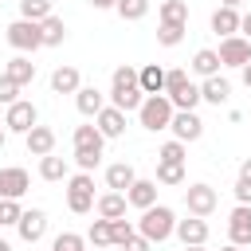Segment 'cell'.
I'll use <instances>...</instances> for the list:
<instances>
[{
	"instance_id": "cell-8",
	"label": "cell",
	"mask_w": 251,
	"mask_h": 251,
	"mask_svg": "<svg viewBox=\"0 0 251 251\" xmlns=\"http://www.w3.org/2000/svg\"><path fill=\"white\" fill-rule=\"evenodd\" d=\"M169 129H173V137H176V141H184V145L204 137V122H200V114H196V110H173Z\"/></svg>"
},
{
	"instance_id": "cell-46",
	"label": "cell",
	"mask_w": 251,
	"mask_h": 251,
	"mask_svg": "<svg viewBox=\"0 0 251 251\" xmlns=\"http://www.w3.org/2000/svg\"><path fill=\"white\" fill-rule=\"evenodd\" d=\"M90 4H94V8H114L118 0H90Z\"/></svg>"
},
{
	"instance_id": "cell-43",
	"label": "cell",
	"mask_w": 251,
	"mask_h": 251,
	"mask_svg": "<svg viewBox=\"0 0 251 251\" xmlns=\"http://www.w3.org/2000/svg\"><path fill=\"white\" fill-rule=\"evenodd\" d=\"M239 35H247V39H251V12H243V16H239Z\"/></svg>"
},
{
	"instance_id": "cell-20",
	"label": "cell",
	"mask_w": 251,
	"mask_h": 251,
	"mask_svg": "<svg viewBox=\"0 0 251 251\" xmlns=\"http://www.w3.org/2000/svg\"><path fill=\"white\" fill-rule=\"evenodd\" d=\"M75 106H78L82 118H94V114L106 106V94H102L98 86H78V90H75Z\"/></svg>"
},
{
	"instance_id": "cell-7",
	"label": "cell",
	"mask_w": 251,
	"mask_h": 251,
	"mask_svg": "<svg viewBox=\"0 0 251 251\" xmlns=\"http://www.w3.org/2000/svg\"><path fill=\"white\" fill-rule=\"evenodd\" d=\"M8 43H12L16 51H39V47H43L39 24H35V20H12V24H8Z\"/></svg>"
},
{
	"instance_id": "cell-32",
	"label": "cell",
	"mask_w": 251,
	"mask_h": 251,
	"mask_svg": "<svg viewBox=\"0 0 251 251\" xmlns=\"http://www.w3.org/2000/svg\"><path fill=\"white\" fill-rule=\"evenodd\" d=\"M86 239H90V247H114V239H110V220H90V231H86Z\"/></svg>"
},
{
	"instance_id": "cell-27",
	"label": "cell",
	"mask_w": 251,
	"mask_h": 251,
	"mask_svg": "<svg viewBox=\"0 0 251 251\" xmlns=\"http://www.w3.org/2000/svg\"><path fill=\"white\" fill-rule=\"evenodd\" d=\"M4 75L16 82V86H27L31 78H35V63L27 59V55H16V59H8V67H4Z\"/></svg>"
},
{
	"instance_id": "cell-11",
	"label": "cell",
	"mask_w": 251,
	"mask_h": 251,
	"mask_svg": "<svg viewBox=\"0 0 251 251\" xmlns=\"http://www.w3.org/2000/svg\"><path fill=\"white\" fill-rule=\"evenodd\" d=\"M27 188H31L27 169H20V165H4V169H0V196H8V200H24Z\"/></svg>"
},
{
	"instance_id": "cell-31",
	"label": "cell",
	"mask_w": 251,
	"mask_h": 251,
	"mask_svg": "<svg viewBox=\"0 0 251 251\" xmlns=\"http://www.w3.org/2000/svg\"><path fill=\"white\" fill-rule=\"evenodd\" d=\"M157 16H161V24H188V4L184 0H165L157 8Z\"/></svg>"
},
{
	"instance_id": "cell-15",
	"label": "cell",
	"mask_w": 251,
	"mask_h": 251,
	"mask_svg": "<svg viewBox=\"0 0 251 251\" xmlns=\"http://www.w3.org/2000/svg\"><path fill=\"white\" fill-rule=\"evenodd\" d=\"M24 145H27V153H31V157H47V153H55V129L35 122V126L24 133Z\"/></svg>"
},
{
	"instance_id": "cell-6",
	"label": "cell",
	"mask_w": 251,
	"mask_h": 251,
	"mask_svg": "<svg viewBox=\"0 0 251 251\" xmlns=\"http://www.w3.org/2000/svg\"><path fill=\"white\" fill-rule=\"evenodd\" d=\"M216 204H220V196H216L212 184H188V188H184V208H188V216L208 220V216L216 212Z\"/></svg>"
},
{
	"instance_id": "cell-30",
	"label": "cell",
	"mask_w": 251,
	"mask_h": 251,
	"mask_svg": "<svg viewBox=\"0 0 251 251\" xmlns=\"http://www.w3.org/2000/svg\"><path fill=\"white\" fill-rule=\"evenodd\" d=\"M157 184H184V161H157Z\"/></svg>"
},
{
	"instance_id": "cell-5",
	"label": "cell",
	"mask_w": 251,
	"mask_h": 251,
	"mask_svg": "<svg viewBox=\"0 0 251 251\" xmlns=\"http://www.w3.org/2000/svg\"><path fill=\"white\" fill-rule=\"evenodd\" d=\"M67 208L75 212V216H86V212H94V176L90 173H75V176H67Z\"/></svg>"
},
{
	"instance_id": "cell-21",
	"label": "cell",
	"mask_w": 251,
	"mask_h": 251,
	"mask_svg": "<svg viewBox=\"0 0 251 251\" xmlns=\"http://www.w3.org/2000/svg\"><path fill=\"white\" fill-rule=\"evenodd\" d=\"M133 180H137V173H133V165H129V161H114V165H106V188L126 192Z\"/></svg>"
},
{
	"instance_id": "cell-52",
	"label": "cell",
	"mask_w": 251,
	"mask_h": 251,
	"mask_svg": "<svg viewBox=\"0 0 251 251\" xmlns=\"http://www.w3.org/2000/svg\"><path fill=\"white\" fill-rule=\"evenodd\" d=\"M90 251H106V247H90Z\"/></svg>"
},
{
	"instance_id": "cell-48",
	"label": "cell",
	"mask_w": 251,
	"mask_h": 251,
	"mask_svg": "<svg viewBox=\"0 0 251 251\" xmlns=\"http://www.w3.org/2000/svg\"><path fill=\"white\" fill-rule=\"evenodd\" d=\"M4 141H8V129H4V122H0V149H4Z\"/></svg>"
},
{
	"instance_id": "cell-23",
	"label": "cell",
	"mask_w": 251,
	"mask_h": 251,
	"mask_svg": "<svg viewBox=\"0 0 251 251\" xmlns=\"http://www.w3.org/2000/svg\"><path fill=\"white\" fill-rule=\"evenodd\" d=\"M94 212L102 216V220H118V216H126V192H102L98 200H94Z\"/></svg>"
},
{
	"instance_id": "cell-51",
	"label": "cell",
	"mask_w": 251,
	"mask_h": 251,
	"mask_svg": "<svg viewBox=\"0 0 251 251\" xmlns=\"http://www.w3.org/2000/svg\"><path fill=\"white\" fill-rule=\"evenodd\" d=\"M0 251H12V243H4V239H0Z\"/></svg>"
},
{
	"instance_id": "cell-37",
	"label": "cell",
	"mask_w": 251,
	"mask_h": 251,
	"mask_svg": "<svg viewBox=\"0 0 251 251\" xmlns=\"http://www.w3.org/2000/svg\"><path fill=\"white\" fill-rule=\"evenodd\" d=\"M24 216V208H20V200H8V196H0V227H16V220Z\"/></svg>"
},
{
	"instance_id": "cell-9",
	"label": "cell",
	"mask_w": 251,
	"mask_h": 251,
	"mask_svg": "<svg viewBox=\"0 0 251 251\" xmlns=\"http://www.w3.org/2000/svg\"><path fill=\"white\" fill-rule=\"evenodd\" d=\"M216 55H220V67H243V63H251V39L247 35H224Z\"/></svg>"
},
{
	"instance_id": "cell-39",
	"label": "cell",
	"mask_w": 251,
	"mask_h": 251,
	"mask_svg": "<svg viewBox=\"0 0 251 251\" xmlns=\"http://www.w3.org/2000/svg\"><path fill=\"white\" fill-rule=\"evenodd\" d=\"M157 161H184V141H165L161 145V153H157Z\"/></svg>"
},
{
	"instance_id": "cell-13",
	"label": "cell",
	"mask_w": 251,
	"mask_h": 251,
	"mask_svg": "<svg viewBox=\"0 0 251 251\" xmlns=\"http://www.w3.org/2000/svg\"><path fill=\"white\" fill-rule=\"evenodd\" d=\"M16 231H20L24 243H39V239L47 235V212H43V208H27V212L16 220Z\"/></svg>"
},
{
	"instance_id": "cell-19",
	"label": "cell",
	"mask_w": 251,
	"mask_h": 251,
	"mask_svg": "<svg viewBox=\"0 0 251 251\" xmlns=\"http://www.w3.org/2000/svg\"><path fill=\"white\" fill-rule=\"evenodd\" d=\"M71 141H75V153H102V145H106V137L98 133V126H75Z\"/></svg>"
},
{
	"instance_id": "cell-42",
	"label": "cell",
	"mask_w": 251,
	"mask_h": 251,
	"mask_svg": "<svg viewBox=\"0 0 251 251\" xmlns=\"http://www.w3.org/2000/svg\"><path fill=\"white\" fill-rule=\"evenodd\" d=\"M235 200L239 204H251V184L247 180H235Z\"/></svg>"
},
{
	"instance_id": "cell-44",
	"label": "cell",
	"mask_w": 251,
	"mask_h": 251,
	"mask_svg": "<svg viewBox=\"0 0 251 251\" xmlns=\"http://www.w3.org/2000/svg\"><path fill=\"white\" fill-rule=\"evenodd\" d=\"M239 180L251 184V157H243V165H239Z\"/></svg>"
},
{
	"instance_id": "cell-25",
	"label": "cell",
	"mask_w": 251,
	"mask_h": 251,
	"mask_svg": "<svg viewBox=\"0 0 251 251\" xmlns=\"http://www.w3.org/2000/svg\"><path fill=\"white\" fill-rule=\"evenodd\" d=\"M137 86H141V94H161V90H165V67L145 63V67L137 71Z\"/></svg>"
},
{
	"instance_id": "cell-12",
	"label": "cell",
	"mask_w": 251,
	"mask_h": 251,
	"mask_svg": "<svg viewBox=\"0 0 251 251\" xmlns=\"http://www.w3.org/2000/svg\"><path fill=\"white\" fill-rule=\"evenodd\" d=\"M227 239L235 247H251V204H235L227 216Z\"/></svg>"
},
{
	"instance_id": "cell-33",
	"label": "cell",
	"mask_w": 251,
	"mask_h": 251,
	"mask_svg": "<svg viewBox=\"0 0 251 251\" xmlns=\"http://www.w3.org/2000/svg\"><path fill=\"white\" fill-rule=\"evenodd\" d=\"M51 16V0H20V20H47Z\"/></svg>"
},
{
	"instance_id": "cell-2",
	"label": "cell",
	"mask_w": 251,
	"mask_h": 251,
	"mask_svg": "<svg viewBox=\"0 0 251 251\" xmlns=\"http://www.w3.org/2000/svg\"><path fill=\"white\" fill-rule=\"evenodd\" d=\"M173 227H176V212H173L169 204H153V208H145L141 220H137V235H145L149 243H165V239L173 235Z\"/></svg>"
},
{
	"instance_id": "cell-4",
	"label": "cell",
	"mask_w": 251,
	"mask_h": 251,
	"mask_svg": "<svg viewBox=\"0 0 251 251\" xmlns=\"http://www.w3.org/2000/svg\"><path fill=\"white\" fill-rule=\"evenodd\" d=\"M137 122H141L149 133L169 129V122H173V102H169L165 94H145L141 106H137Z\"/></svg>"
},
{
	"instance_id": "cell-34",
	"label": "cell",
	"mask_w": 251,
	"mask_h": 251,
	"mask_svg": "<svg viewBox=\"0 0 251 251\" xmlns=\"http://www.w3.org/2000/svg\"><path fill=\"white\" fill-rule=\"evenodd\" d=\"M184 31H188V24H161L157 27V43L161 47H176L184 39Z\"/></svg>"
},
{
	"instance_id": "cell-24",
	"label": "cell",
	"mask_w": 251,
	"mask_h": 251,
	"mask_svg": "<svg viewBox=\"0 0 251 251\" xmlns=\"http://www.w3.org/2000/svg\"><path fill=\"white\" fill-rule=\"evenodd\" d=\"M78 86H82L78 67H55V75H51V90L55 94H75Z\"/></svg>"
},
{
	"instance_id": "cell-36",
	"label": "cell",
	"mask_w": 251,
	"mask_h": 251,
	"mask_svg": "<svg viewBox=\"0 0 251 251\" xmlns=\"http://www.w3.org/2000/svg\"><path fill=\"white\" fill-rule=\"evenodd\" d=\"M51 251H86V239L78 231H59L51 239Z\"/></svg>"
},
{
	"instance_id": "cell-3",
	"label": "cell",
	"mask_w": 251,
	"mask_h": 251,
	"mask_svg": "<svg viewBox=\"0 0 251 251\" xmlns=\"http://www.w3.org/2000/svg\"><path fill=\"white\" fill-rule=\"evenodd\" d=\"M173 110H196L200 106V86L188 78V71H165V90H161Z\"/></svg>"
},
{
	"instance_id": "cell-1",
	"label": "cell",
	"mask_w": 251,
	"mask_h": 251,
	"mask_svg": "<svg viewBox=\"0 0 251 251\" xmlns=\"http://www.w3.org/2000/svg\"><path fill=\"white\" fill-rule=\"evenodd\" d=\"M141 86H137V71L126 63V67H118L114 75H110V106H118V110H137L141 106Z\"/></svg>"
},
{
	"instance_id": "cell-28",
	"label": "cell",
	"mask_w": 251,
	"mask_h": 251,
	"mask_svg": "<svg viewBox=\"0 0 251 251\" xmlns=\"http://www.w3.org/2000/svg\"><path fill=\"white\" fill-rule=\"evenodd\" d=\"M39 35H43V47H59V43L67 39V24L51 12L47 20H39Z\"/></svg>"
},
{
	"instance_id": "cell-38",
	"label": "cell",
	"mask_w": 251,
	"mask_h": 251,
	"mask_svg": "<svg viewBox=\"0 0 251 251\" xmlns=\"http://www.w3.org/2000/svg\"><path fill=\"white\" fill-rule=\"evenodd\" d=\"M133 231H137V227H133V224H129L126 216H118V220H110V239H114V247H122V243H126V239H129Z\"/></svg>"
},
{
	"instance_id": "cell-16",
	"label": "cell",
	"mask_w": 251,
	"mask_h": 251,
	"mask_svg": "<svg viewBox=\"0 0 251 251\" xmlns=\"http://www.w3.org/2000/svg\"><path fill=\"white\" fill-rule=\"evenodd\" d=\"M126 204H133V208H153L157 204V180H149V176H137L129 188H126Z\"/></svg>"
},
{
	"instance_id": "cell-22",
	"label": "cell",
	"mask_w": 251,
	"mask_h": 251,
	"mask_svg": "<svg viewBox=\"0 0 251 251\" xmlns=\"http://www.w3.org/2000/svg\"><path fill=\"white\" fill-rule=\"evenodd\" d=\"M212 31L224 39V35H239V8H216L212 12Z\"/></svg>"
},
{
	"instance_id": "cell-41",
	"label": "cell",
	"mask_w": 251,
	"mask_h": 251,
	"mask_svg": "<svg viewBox=\"0 0 251 251\" xmlns=\"http://www.w3.org/2000/svg\"><path fill=\"white\" fill-rule=\"evenodd\" d=\"M122 251H153V243H149L145 235H137V231H133V235L122 243Z\"/></svg>"
},
{
	"instance_id": "cell-47",
	"label": "cell",
	"mask_w": 251,
	"mask_h": 251,
	"mask_svg": "<svg viewBox=\"0 0 251 251\" xmlns=\"http://www.w3.org/2000/svg\"><path fill=\"white\" fill-rule=\"evenodd\" d=\"M220 4H224V8H239L243 0H220Z\"/></svg>"
},
{
	"instance_id": "cell-17",
	"label": "cell",
	"mask_w": 251,
	"mask_h": 251,
	"mask_svg": "<svg viewBox=\"0 0 251 251\" xmlns=\"http://www.w3.org/2000/svg\"><path fill=\"white\" fill-rule=\"evenodd\" d=\"M173 235L184 243V247H192V243H208V220H200V216H188V220H176V227H173Z\"/></svg>"
},
{
	"instance_id": "cell-50",
	"label": "cell",
	"mask_w": 251,
	"mask_h": 251,
	"mask_svg": "<svg viewBox=\"0 0 251 251\" xmlns=\"http://www.w3.org/2000/svg\"><path fill=\"white\" fill-rule=\"evenodd\" d=\"M220 251H243V247H235V243H227V247H220Z\"/></svg>"
},
{
	"instance_id": "cell-29",
	"label": "cell",
	"mask_w": 251,
	"mask_h": 251,
	"mask_svg": "<svg viewBox=\"0 0 251 251\" xmlns=\"http://www.w3.org/2000/svg\"><path fill=\"white\" fill-rule=\"evenodd\" d=\"M39 176L43 180H67V157H55V153H47V157H39Z\"/></svg>"
},
{
	"instance_id": "cell-40",
	"label": "cell",
	"mask_w": 251,
	"mask_h": 251,
	"mask_svg": "<svg viewBox=\"0 0 251 251\" xmlns=\"http://www.w3.org/2000/svg\"><path fill=\"white\" fill-rule=\"evenodd\" d=\"M16 94H20V86H16L8 75H0V102H4V106H12V102H16Z\"/></svg>"
},
{
	"instance_id": "cell-14",
	"label": "cell",
	"mask_w": 251,
	"mask_h": 251,
	"mask_svg": "<svg viewBox=\"0 0 251 251\" xmlns=\"http://www.w3.org/2000/svg\"><path fill=\"white\" fill-rule=\"evenodd\" d=\"M94 126H98V133H102L106 141H114V137L126 133V110H118V106H102V110L94 114Z\"/></svg>"
},
{
	"instance_id": "cell-18",
	"label": "cell",
	"mask_w": 251,
	"mask_h": 251,
	"mask_svg": "<svg viewBox=\"0 0 251 251\" xmlns=\"http://www.w3.org/2000/svg\"><path fill=\"white\" fill-rule=\"evenodd\" d=\"M227 98H231V82H227L224 75H212V78H204V82H200V102L224 106Z\"/></svg>"
},
{
	"instance_id": "cell-49",
	"label": "cell",
	"mask_w": 251,
	"mask_h": 251,
	"mask_svg": "<svg viewBox=\"0 0 251 251\" xmlns=\"http://www.w3.org/2000/svg\"><path fill=\"white\" fill-rule=\"evenodd\" d=\"M184 251H208V247H204V243H192V247H184Z\"/></svg>"
},
{
	"instance_id": "cell-45",
	"label": "cell",
	"mask_w": 251,
	"mask_h": 251,
	"mask_svg": "<svg viewBox=\"0 0 251 251\" xmlns=\"http://www.w3.org/2000/svg\"><path fill=\"white\" fill-rule=\"evenodd\" d=\"M239 71H243V86H247V90H251V63H243V67H239Z\"/></svg>"
},
{
	"instance_id": "cell-10",
	"label": "cell",
	"mask_w": 251,
	"mask_h": 251,
	"mask_svg": "<svg viewBox=\"0 0 251 251\" xmlns=\"http://www.w3.org/2000/svg\"><path fill=\"white\" fill-rule=\"evenodd\" d=\"M35 122H39V110H35L31 102H24V98H16V102L8 106V114H4V129H8V133H27Z\"/></svg>"
},
{
	"instance_id": "cell-26",
	"label": "cell",
	"mask_w": 251,
	"mask_h": 251,
	"mask_svg": "<svg viewBox=\"0 0 251 251\" xmlns=\"http://www.w3.org/2000/svg\"><path fill=\"white\" fill-rule=\"evenodd\" d=\"M192 75H200V78H212V75H220V55L212 51V47H200L196 55H192Z\"/></svg>"
},
{
	"instance_id": "cell-35",
	"label": "cell",
	"mask_w": 251,
	"mask_h": 251,
	"mask_svg": "<svg viewBox=\"0 0 251 251\" xmlns=\"http://www.w3.org/2000/svg\"><path fill=\"white\" fill-rule=\"evenodd\" d=\"M114 12H118L122 20H145L149 0H118V4H114Z\"/></svg>"
}]
</instances>
